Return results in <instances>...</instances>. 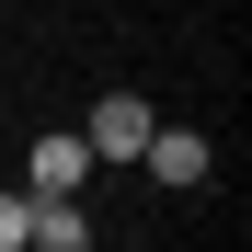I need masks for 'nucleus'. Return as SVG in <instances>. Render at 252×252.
<instances>
[{"label": "nucleus", "instance_id": "f257e3e1", "mask_svg": "<svg viewBox=\"0 0 252 252\" xmlns=\"http://www.w3.org/2000/svg\"><path fill=\"white\" fill-rule=\"evenodd\" d=\"M80 184H92V138L80 126H46L34 160H23V195H80Z\"/></svg>", "mask_w": 252, "mask_h": 252}, {"label": "nucleus", "instance_id": "f03ea898", "mask_svg": "<svg viewBox=\"0 0 252 252\" xmlns=\"http://www.w3.org/2000/svg\"><path fill=\"white\" fill-rule=\"evenodd\" d=\"M149 126H160V115H149L138 92H103L92 115H80V138H92V160H138V149H149Z\"/></svg>", "mask_w": 252, "mask_h": 252}, {"label": "nucleus", "instance_id": "7ed1b4c3", "mask_svg": "<svg viewBox=\"0 0 252 252\" xmlns=\"http://www.w3.org/2000/svg\"><path fill=\"white\" fill-rule=\"evenodd\" d=\"M138 160H149L172 195H195V184H206V138H184V126H149V149H138Z\"/></svg>", "mask_w": 252, "mask_h": 252}, {"label": "nucleus", "instance_id": "20e7f679", "mask_svg": "<svg viewBox=\"0 0 252 252\" xmlns=\"http://www.w3.org/2000/svg\"><path fill=\"white\" fill-rule=\"evenodd\" d=\"M80 241H92V206H80V195H34L23 252H80Z\"/></svg>", "mask_w": 252, "mask_h": 252}, {"label": "nucleus", "instance_id": "39448f33", "mask_svg": "<svg viewBox=\"0 0 252 252\" xmlns=\"http://www.w3.org/2000/svg\"><path fill=\"white\" fill-rule=\"evenodd\" d=\"M23 229H34V195H23V184H0V252H23Z\"/></svg>", "mask_w": 252, "mask_h": 252}]
</instances>
